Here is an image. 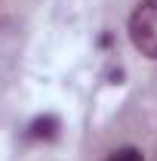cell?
Segmentation results:
<instances>
[{
  "instance_id": "obj_1",
  "label": "cell",
  "mask_w": 157,
  "mask_h": 161,
  "mask_svg": "<svg viewBox=\"0 0 157 161\" xmlns=\"http://www.w3.org/2000/svg\"><path fill=\"white\" fill-rule=\"evenodd\" d=\"M129 37L142 56L157 59V0H142L129 16Z\"/></svg>"
},
{
  "instance_id": "obj_2",
  "label": "cell",
  "mask_w": 157,
  "mask_h": 161,
  "mask_svg": "<svg viewBox=\"0 0 157 161\" xmlns=\"http://www.w3.org/2000/svg\"><path fill=\"white\" fill-rule=\"evenodd\" d=\"M105 161H145V158H142V152H139V149L123 146V149H114V152H111Z\"/></svg>"
}]
</instances>
